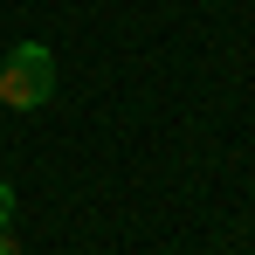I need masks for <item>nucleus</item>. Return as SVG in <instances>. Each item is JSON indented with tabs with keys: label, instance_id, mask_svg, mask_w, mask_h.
I'll use <instances>...</instances> for the list:
<instances>
[{
	"label": "nucleus",
	"instance_id": "f257e3e1",
	"mask_svg": "<svg viewBox=\"0 0 255 255\" xmlns=\"http://www.w3.org/2000/svg\"><path fill=\"white\" fill-rule=\"evenodd\" d=\"M55 97V55L48 42H14L0 62V111H42Z\"/></svg>",
	"mask_w": 255,
	"mask_h": 255
},
{
	"label": "nucleus",
	"instance_id": "f03ea898",
	"mask_svg": "<svg viewBox=\"0 0 255 255\" xmlns=\"http://www.w3.org/2000/svg\"><path fill=\"white\" fill-rule=\"evenodd\" d=\"M14 207H21V200H14V186L0 179V228H14Z\"/></svg>",
	"mask_w": 255,
	"mask_h": 255
},
{
	"label": "nucleus",
	"instance_id": "7ed1b4c3",
	"mask_svg": "<svg viewBox=\"0 0 255 255\" xmlns=\"http://www.w3.org/2000/svg\"><path fill=\"white\" fill-rule=\"evenodd\" d=\"M0 255H21V242H14V235H7V228H0Z\"/></svg>",
	"mask_w": 255,
	"mask_h": 255
}]
</instances>
